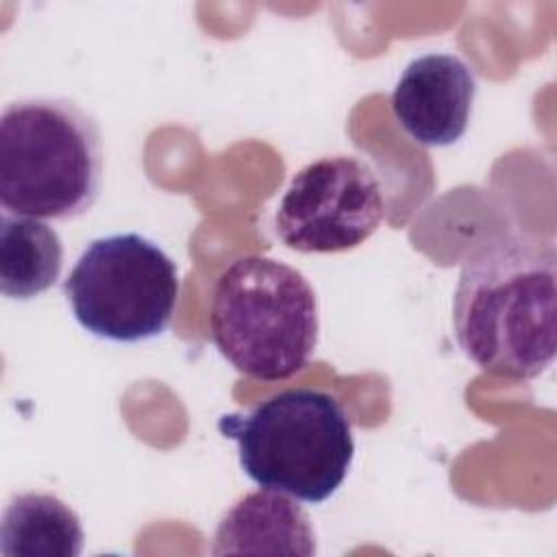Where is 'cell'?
Returning <instances> with one entry per match:
<instances>
[{
  "label": "cell",
  "instance_id": "1",
  "mask_svg": "<svg viewBox=\"0 0 557 557\" xmlns=\"http://www.w3.org/2000/svg\"><path fill=\"white\" fill-rule=\"evenodd\" d=\"M557 250L509 235L466 261L453 302L455 337L481 370L535 379L555 359Z\"/></svg>",
  "mask_w": 557,
  "mask_h": 557
},
{
  "label": "cell",
  "instance_id": "2",
  "mask_svg": "<svg viewBox=\"0 0 557 557\" xmlns=\"http://www.w3.org/2000/svg\"><path fill=\"white\" fill-rule=\"evenodd\" d=\"M96 117L67 98H28L0 117V202L7 213L74 220L102 187Z\"/></svg>",
  "mask_w": 557,
  "mask_h": 557
},
{
  "label": "cell",
  "instance_id": "3",
  "mask_svg": "<svg viewBox=\"0 0 557 557\" xmlns=\"http://www.w3.org/2000/svg\"><path fill=\"white\" fill-rule=\"evenodd\" d=\"M218 429L237 442L248 479L305 503L333 496L355 455L344 407L331 394L309 387L278 392L248 413H224Z\"/></svg>",
  "mask_w": 557,
  "mask_h": 557
},
{
  "label": "cell",
  "instance_id": "4",
  "mask_svg": "<svg viewBox=\"0 0 557 557\" xmlns=\"http://www.w3.org/2000/svg\"><path fill=\"white\" fill-rule=\"evenodd\" d=\"M209 326L220 355L239 372L281 381L307 366L318 344V300L292 265L248 255L213 287Z\"/></svg>",
  "mask_w": 557,
  "mask_h": 557
},
{
  "label": "cell",
  "instance_id": "5",
  "mask_svg": "<svg viewBox=\"0 0 557 557\" xmlns=\"http://www.w3.org/2000/svg\"><path fill=\"white\" fill-rule=\"evenodd\" d=\"M178 289L174 259L139 233L89 242L63 281L76 322L117 344L161 335L174 315Z\"/></svg>",
  "mask_w": 557,
  "mask_h": 557
},
{
  "label": "cell",
  "instance_id": "6",
  "mask_svg": "<svg viewBox=\"0 0 557 557\" xmlns=\"http://www.w3.org/2000/svg\"><path fill=\"white\" fill-rule=\"evenodd\" d=\"M385 213L376 174L357 157L335 154L307 163L289 181L274 228L298 252H342L363 244Z\"/></svg>",
  "mask_w": 557,
  "mask_h": 557
},
{
  "label": "cell",
  "instance_id": "7",
  "mask_svg": "<svg viewBox=\"0 0 557 557\" xmlns=\"http://www.w3.org/2000/svg\"><path fill=\"white\" fill-rule=\"evenodd\" d=\"M476 76L457 54L429 52L409 61L394 91L392 111L411 139L429 148L450 146L468 128Z\"/></svg>",
  "mask_w": 557,
  "mask_h": 557
},
{
  "label": "cell",
  "instance_id": "8",
  "mask_svg": "<svg viewBox=\"0 0 557 557\" xmlns=\"http://www.w3.org/2000/svg\"><path fill=\"white\" fill-rule=\"evenodd\" d=\"M213 555H315L307 511L276 490L244 494L213 533Z\"/></svg>",
  "mask_w": 557,
  "mask_h": 557
},
{
  "label": "cell",
  "instance_id": "9",
  "mask_svg": "<svg viewBox=\"0 0 557 557\" xmlns=\"http://www.w3.org/2000/svg\"><path fill=\"white\" fill-rule=\"evenodd\" d=\"M83 527L76 511L54 494L24 492L9 500L0 524L2 557H78Z\"/></svg>",
  "mask_w": 557,
  "mask_h": 557
},
{
  "label": "cell",
  "instance_id": "10",
  "mask_svg": "<svg viewBox=\"0 0 557 557\" xmlns=\"http://www.w3.org/2000/svg\"><path fill=\"white\" fill-rule=\"evenodd\" d=\"M63 268L59 233L37 218L4 213L0 220V289L30 300L54 285Z\"/></svg>",
  "mask_w": 557,
  "mask_h": 557
}]
</instances>
